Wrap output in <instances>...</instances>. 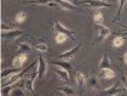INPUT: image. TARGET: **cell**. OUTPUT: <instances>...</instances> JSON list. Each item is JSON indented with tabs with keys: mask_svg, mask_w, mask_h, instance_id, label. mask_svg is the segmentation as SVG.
Instances as JSON below:
<instances>
[{
	"mask_svg": "<svg viewBox=\"0 0 127 96\" xmlns=\"http://www.w3.org/2000/svg\"><path fill=\"white\" fill-rule=\"evenodd\" d=\"M52 0H26L24 4H35V5H47Z\"/></svg>",
	"mask_w": 127,
	"mask_h": 96,
	"instance_id": "obj_22",
	"label": "cell"
},
{
	"mask_svg": "<svg viewBox=\"0 0 127 96\" xmlns=\"http://www.w3.org/2000/svg\"><path fill=\"white\" fill-rule=\"evenodd\" d=\"M27 61V54H17V56L12 60V66L16 68H21Z\"/></svg>",
	"mask_w": 127,
	"mask_h": 96,
	"instance_id": "obj_12",
	"label": "cell"
},
{
	"mask_svg": "<svg viewBox=\"0 0 127 96\" xmlns=\"http://www.w3.org/2000/svg\"><path fill=\"white\" fill-rule=\"evenodd\" d=\"M32 46L30 44H28L27 41H22L21 44H18L17 46V54H32Z\"/></svg>",
	"mask_w": 127,
	"mask_h": 96,
	"instance_id": "obj_15",
	"label": "cell"
},
{
	"mask_svg": "<svg viewBox=\"0 0 127 96\" xmlns=\"http://www.w3.org/2000/svg\"><path fill=\"white\" fill-rule=\"evenodd\" d=\"M53 30L56 32V33H62V34H65L69 39H71V40H74V39L76 38V33L73 30V29H69L67 28L63 23H61L59 21H55L53 22Z\"/></svg>",
	"mask_w": 127,
	"mask_h": 96,
	"instance_id": "obj_1",
	"label": "cell"
},
{
	"mask_svg": "<svg viewBox=\"0 0 127 96\" xmlns=\"http://www.w3.org/2000/svg\"><path fill=\"white\" fill-rule=\"evenodd\" d=\"M98 77L103 79H113L116 77V72L113 68H104V69H100V73L98 74Z\"/></svg>",
	"mask_w": 127,
	"mask_h": 96,
	"instance_id": "obj_13",
	"label": "cell"
},
{
	"mask_svg": "<svg viewBox=\"0 0 127 96\" xmlns=\"http://www.w3.org/2000/svg\"><path fill=\"white\" fill-rule=\"evenodd\" d=\"M27 12H24V11H22V12H18L17 15H16V18H15V21H16V23H22L24 19L27 18Z\"/></svg>",
	"mask_w": 127,
	"mask_h": 96,
	"instance_id": "obj_24",
	"label": "cell"
},
{
	"mask_svg": "<svg viewBox=\"0 0 127 96\" xmlns=\"http://www.w3.org/2000/svg\"><path fill=\"white\" fill-rule=\"evenodd\" d=\"M18 72H22L21 71V68H6V69H4L2 72H1V79L2 80H5V79H7L9 77L11 76H13V74H16V73H18Z\"/></svg>",
	"mask_w": 127,
	"mask_h": 96,
	"instance_id": "obj_16",
	"label": "cell"
},
{
	"mask_svg": "<svg viewBox=\"0 0 127 96\" xmlns=\"http://www.w3.org/2000/svg\"><path fill=\"white\" fill-rule=\"evenodd\" d=\"M111 1H113V2H114V4H115V5H116V2H117V0H111Z\"/></svg>",
	"mask_w": 127,
	"mask_h": 96,
	"instance_id": "obj_30",
	"label": "cell"
},
{
	"mask_svg": "<svg viewBox=\"0 0 127 96\" xmlns=\"http://www.w3.org/2000/svg\"><path fill=\"white\" fill-rule=\"evenodd\" d=\"M67 39H68V37H67L65 34L57 33V35H56V38H55V41H56V44H63Z\"/></svg>",
	"mask_w": 127,
	"mask_h": 96,
	"instance_id": "obj_25",
	"label": "cell"
},
{
	"mask_svg": "<svg viewBox=\"0 0 127 96\" xmlns=\"http://www.w3.org/2000/svg\"><path fill=\"white\" fill-rule=\"evenodd\" d=\"M12 29H15V27L6 24L5 22H2V23H1V32H7V30H12Z\"/></svg>",
	"mask_w": 127,
	"mask_h": 96,
	"instance_id": "obj_27",
	"label": "cell"
},
{
	"mask_svg": "<svg viewBox=\"0 0 127 96\" xmlns=\"http://www.w3.org/2000/svg\"><path fill=\"white\" fill-rule=\"evenodd\" d=\"M124 43H125V38L121 37V35L115 37V38L113 39V46H114V48H120V46H122Z\"/></svg>",
	"mask_w": 127,
	"mask_h": 96,
	"instance_id": "obj_20",
	"label": "cell"
},
{
	"mask_svg": "<svg viewBox=\"0 0 127 96\" xmlns=\"http://www.w3.org/2000/svg\"><path fill=\"white\" fill-rule=\"evenodd\" d=\"M84 46V43H80L78 45H75L74 48L69 49L67 51H64V52H62L61 55H58V58H64V60H71V58H75L76 57V55H78V52L80 51V49Z\"/></svg>",
	"mask_w": 127,
	"mask_h": 96,
	"instance_id": "obj_5",
	"label": "cell"
},
{
	"mask_svg": "<svg viewBox=\"0 0 127 96\" xmlns=\"http://www.w3.org/2000/svg\"><path fill=\"white\" fill-rule=\"evenodd\" d=\"M57 4H58L59 6L62 7L63 10H73V11H80V12H85V10L84 9H80L75 4H73V2H69L68 0H55Z\"/></svg>",
	"mask_w": 127,
	"mask_h": 96,
	"instance_id": "obj_8",
	"label": "cell"
},
{
	"mask_svg": "<svg viewBox=\"0 0 127 96\" xmlns=\"http://www.w3.org/2000/svg\"><path fill=\"white\" fill-rule=\"evenodd\" d=\"M127 93V89L126 88H121L119 83H115L114 85L109 87L108 89L103 90L102 94L104 95H110V96H114V95H125Z\"/></svg>",
	"mask_w": 127,
	"mask_h": 96,
	"instance_id": "obj_4",
	"label": "cell"
},
{
	"mask_svg": "<svg viewBox=\"0 0 127 96\" xmlns=\"http://www.w3.org/2000/svg\"><path fill=\"white\" fill-rule=\"evenodd\" d=\"M96 30H97V38L95 40V44L102 43L108 35L111 34V30L108 28V27L103 26V24H96Z\"/></svg>",
	"mask_w": 127,
	"mask_h": 96,
	"instance_id": "obj_3",
	"label": "cell"
},
{
	"mask_svg": "<svg viewBox=\"0 0 127 96\" xmlns=\"http://www.w3.org/2000/svg\"><path fill=\"white\" fill-rule=\"evenodd\" d=\"M121 80H122V83H124V85H125V88L127 89V76H124V77L121 78Z\"/></svg>",
	"mask_w": 127,
	"mask_h": 96,
	"instance_id": "obj_28",
	"label": "cell"
},
{
	"mask_svg": "<svg viewBox=\"0 0 127 96\" xmlns=\"http://www.w3.org/2000/svg\"><path fill=\"white\" fill-rule=\"evenodd\" d=\"M87 88L90 89H95V90H99V80H98V77L96 76H91L87 80Z\"/></svg>",
	"mask_w": 127,
	"mask_h": 96,
	"instance_id": "obj_17",
	"label": "cell"
},
{
	"mask_svg": "<svg viewBox=\"0 0 127 96\" xmlns=\"http://www.w3.org/2000/svg\"><path fill=\"white\" fill-rule=\"evenodd\" d=\"M59 91L61 93H63L64 95H75L76 94V91L74 90V88L69 87V85H63V87H59Z\"/></svg>",
	"mask_w": 127,
	"mask_h": 96,
	"instance_id": "obj_19",
	"label": "cell"
},
{
	"mask_svg": "<svg viewBox=\"0 0 127 96\" xmlns=\"http://www.w3.org/2000/svg\"><path fill=\"white\" fill-rule=\"evenodd\" d=\"M51 65L52 66H56V67L63 68V69H65L68 72H70V69H71V65H70V62H68V61H52Z\"/></svg>",
	"mask_w": 127,
	"mask_h": 96,
	"instance_id": "obj_18",
	"label": "cell"
},
{
	"mask_svg": "<svg viewBox=\"0 0 127 96\" xmlns=\"http://www.w3.org/2000/svg\"><path fill=\"white\" fill-rule=\"evenodd\" d=\"M99 69H104V68H113L111 67V60L108 56V54H103V56L100 58V62L98 65Z\"/></svg>",
	"mask_w": 127,
	"mask_h": 96,
	"instance_id": "obj_14",
	"label": "cell"
},
{
	"mask_svg": "<svg viewBox=\"0 0 127 96\" xmlns=\"http://www.w3.org/2000/svg\"><path fill=\"white\" fill-rule=\"evenodd\" d=\"M79 4L81 5H87L88 7H93V9H100V7H115V4H108L105 1L102 0H82Z\"/></svg>",
	"mask_w": 127,
	"mask_h": 96,
	"instance_id": "obj_2",
	"label": "cell"
},
{
	"mask_svg": "<svg viewBox=\"0 0 127 96\" xmlns=\"http://www.w3.org/2000/svg\"><path fill=\"white\" fill-rule=\"evenodd\" d=\"M102 1H104V0H102Z\"/></svg>",
	"mask_w": 127,
	"mask_h": 96,
	"instance_id": "obj_32",
	"label": "cell"
},
{
	"mask_svg": "<svg viewBox=\"0 0 127 96\" xmlns=\"http://www.w3.org/2000/svg\"><path fill=\"white\" fill-rule=\"evenodd\" d=\"M35 50H36V51H39V52H46V51L49 50V46H47V44H46V43H41V44L35 45Z\"/></svg>",
	"mask_w": 127,
	"mask_h": 96,
	"instance_id": "obj_26",
	"label": "cell"
},
{
	"mask_svg": "<svg viewBox=\"0 0 127 96\" xmlns=\"http://www.w3.org/2000/svg\"><path fill=\"white\" fill-rule=\"evenodd\" d=\"M124 61H125V63H126V68H127V52L124 55Z\"/></svg>",
	"mask_w": 127,
	"mask_h": 96,
	"instance_id": "obj_29",
	"label": "cell"
},
{
	"mask_svg": "<svg viewBox=\"0 0 127 96\" xmlns=\"http://www.w3.org/2000/svg\"><path fill=\"white\" fill-rule=\"evenodd\" d=\"M126 2H127V0H119V9H117V13H116V16H115L114 22H115L116 19L120 18V13H121V11L124 9V6L126 5Z\"/></svg>",
	"mask_w": 127,
	"mask_h": 96,
	"instance_id": "obj_23",
	"label": "cell"
},
{
	"mask_svg": "<svg viewBox=\"0 0 127 96\" xmlns=\"http://www.w3.org/2000/svg\"><path fill=\"white\" fill-rule=\"evenodd\" d=\"M38 77V71L34 72L30 77H27V79H24V89L30 93L32 95H35V90H34V80Z\"/></svg>",
	"mask_w": 127,
	"mask_h": 96,
	"instance_id": "obj_7",
	"label": "cell"
},
{
	"mask_svg": "<svg viewBox=\"0 0 127 96\" xmlns=\"http://www.w3.org/2000/svg\"><path fill=\"white\" fill-rule=\"evenodd\" d=\"M46 72H47V63L44 60V57L41 55H39L38 56V79L42 80L45 74H46Z\"/></svg>",
	"mask_w": 127,
	"mask_h": 96,
	"instance_id": "obj_6",
	"label": "cell"
},
{
	"mask_svg": "<svg viewBox=\"0 0 127 96\" xmlns=\"http://www.w3.org/2000/svg\"><path fill=\"white\" fill-rule=\"evenodd\" d=\"M23 34V30L21 29H12V30H7V32H1V39H16L21 37Z\"/></svg>",
	"mask_w": 127,
	"mask_h": 96,
	"instance_id": "obj_9",
	"label": "cell"
},
{
	"mask_svg": "<svg viewBox=\"0 0 127 96\" xmlns=\"http://www.w3.org/2000/svg\"><path fill=\"white\" fill-rule=\"evenodd\" d=\"M52 71L58 76L61 80H63V82H65V83H69V82L71 80V78H70V73H69L68 71H65V69H63V68L58 69V68H56V67L52 68Z\"/></svg>",
	"mask_w": 127,
	"mask_h": 96,
	"instance_id": "obj_11",
	"label": "cell"
},
{
	"mask_svg": "<svg viewBox=\"0 0 127 96\" xmlns=\"http://www.w3.org/2000/svg\"><path fill=\"white\" fill-rule=\"evenodd\" d=\"M93 21H95V24H103V15L100 11L95 12L93 15Z\"/></svg>",
	"mask_w": 127,
	"mask_h": 96,
	"instance_id": "obj_21",
	"label": "cell"
},
{
	"mask_svg": "<svg viewBox=\"0 0 127 96\" xmlns=\"http://www.w3.org/2000/svg\"><path fill=\"white\" fill-rule=\"evenodd\" d=\"M124 35H125V37H127V30H126V32H124Z\"/></svg>",
	"mask_w": 127,
	"mask_h": 96,
	"instance_id": "obj_31",
	"label": "cell"
},
{
	"mask_svg": "<svg viewBox=\"0 0 127 96\" xmlns=\"http://www.w3.org/2000/svg\"><path fill=\"white\" fill-rule=\"evenodd\" d=\"M74 80H75V83H76V85H78L79 89H85V87L87 85V80H86V78L84 76V73L81 72V71H79L75 73V77H74Z\"/></svg>",
	"mask_w": 127,
	"mask_h": 96,
	"instance_id": "obj_10",
	"label": "cell"
}]
</instances>
